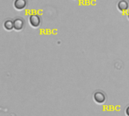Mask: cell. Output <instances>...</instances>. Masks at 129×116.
<instances>
[{
  "mask_svg": "<svg viewBox=\"0 0 129 116\" xmlns=\"http://www.w3.org/2000/svg\"><path fill=\"white\" fill-rule=\"evenodd\" d=\"M93 100H94V102L96 103H97L99 105H102V104L106 102V96L104 92L98 90V91H96L93 93Z\"/></svg>",
  "mask_w": 129,
  "mask_h": 116,
  "instance_id": "obj_1",
  "label": "cell"
},
{
  "mask_svg": "<svg viewBox=\"0 0 129 116\" xmlns=\"http://www.w3.org/2000/svg\"><path fill=\"white\" fill-rule=\"evenodd\" d=\"M30 25L34 28H37L41 24V18L38 15H30L29 17Z\"/></svg>",
  "mask_w": 129,
  "mask_h": 116,
  "instance_id": "obj_2",
  "label": "cell"
},
{
  "mask_svg": "<svg viewBox=\"0 0 129 116\" xmlns=\"http://www.w3.org/2000/svg\"><path fill=\"white\" fill-rule=\"evenodd\" d=\"M13 6L16 10L22 11L27 7V0H15L14 3H13Z\"/></svg>",
  "mask_w": 129,
  "mask_h": 116,
  "instance_id": "obj_3",
  "label": "cell"
},
{
  "mask_svg": "<svg viewBox=\"0 0 129 116\" xmlns=\"http://www.w3.org/2000/svg\"><path fill=\"white\" fill-rule=\"evenodd\" d=\"M14 30L16 31H21L24 27V21L21 18H17L14 21Z\"/></svg>",
  "mask_w": 129,
  "mask_h": 116,
  "instance_id": "obj_4",
  "label": "cell"
},
{
  "mask_svg": "<svg viewBox=\"0 0 129 116\" xmlns=\"http://www.w3.org/2000/svg\"><path fill=\"white\" fill-rule=\"evenodd\" d=\"M118 10L121 12H124L129 9V3L127 0H119L117 3Z\"/></svg>",
  "mask_w": 129,
  "mask_h": 116,
  "instance_id": "obj_5",
  "label": "cell"
},
{
  "mask_svg": "<svg viewBox=\"0 0 129 116\" xmlns=\"http://www.w3.org/2000/svg\"><path fill=\"white\" fill-rule=\"evenodd\" d=\"M3 27L7 31H11L14 29V22L11 19H7L3 23Z\"/></svg>",
  "mask_w": 129,
  "mask_h": 116,
  "instance_id": "obj_6",
  "label": "cell"
},
{
  "mask_svg": "<svg viewBox=\"0 0 129 116\" xmlns=\"http://www.w3.org/2000/svg\"><path fill=\"white\" fill-rule=\"evenodd\" d=\"M125 114L126 116H129V106H127L125 109Z\"/></svg>",
  "mask_w": 129,
  "mask_h": 116,
  "instance_id": "obj_7",
  "label": "cell"
},
{
  "mask_svg": "<svg viewBox=\"0 0 129 116\" xmlns=\"http://www.w3.org/2000/svg\"><path fill=\"white\" fill-rule=\"evenodd\" d=\"M127 19L129 20V9L127 10Z\"/></svg>",
  "mask_w": 129,
  "mask_h": 116,
  "instance_id": "obj_8",
  "label": "cell"
}]
</instances>
